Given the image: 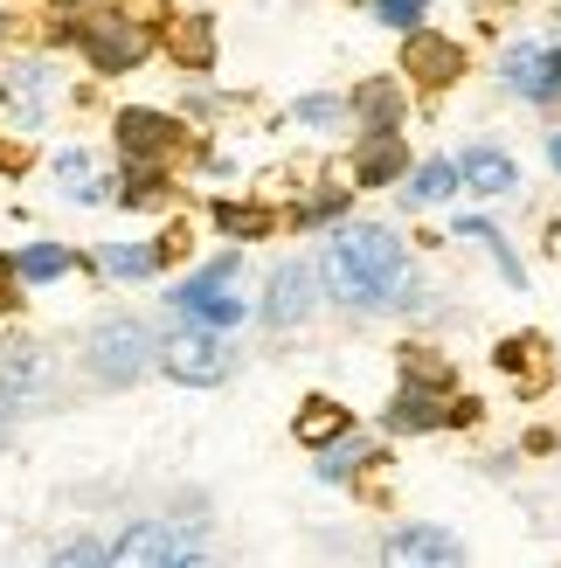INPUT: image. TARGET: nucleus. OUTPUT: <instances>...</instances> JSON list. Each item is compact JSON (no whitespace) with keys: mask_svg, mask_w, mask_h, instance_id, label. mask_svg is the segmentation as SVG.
Masks as SVG:
<instances>
[{"mask_svg":"<svg viewBox=\"0 0 561 568\" xmlns=\"http://www.w3.org/2000/svg\"><path fill=\"white\" fill-rule=\"evenodd\" d=\"M340 119H347V98H333V91H313L292 104V125H305V132H333Z\"/></svg>","mask_w":561,"mask_h":568,"instance_id":"nucleus-24","label":"nucleus"},{"mask_svg":"<svg viewBox=\"0 0 561 568\" xmlns=\"http://www.w3.org/2000/svg\"><path fill=\"white\" fill-rule=\"evenodd\" d=\"M160 264H166V243H104L98 250L104 277H153Z\"/></svg>","mask_w":561,"mask_h":568,"instance_id":"nucleus-20","label":"nucleus"},{"mask_svg":"<svg viewBox=\"0 0 561 568\" xmlns=\"http://www.w3.org/2000/svg\"><path fill=\"white\" fill-rule=\"evenodd\" d=\"M347 111H360V119H368V132H402V83L368 77V83L347 98Z\"/></svg>","mask_w":561,"mask_h":568,"instance_id":"nucleus-16","label":"nucleus"},{"mask_svg":"<svg viewBox=\"0 0 561 568\" xmlns=\"http://www.w3.org/2000/svg\"><path fill=\"white\" fill-rule=\"evenodd\" d=\"M208 49H215V42H208V21H187V28H174V55H181L187 70H202V63H208Z\"/></svg>","mask_w":561,"mask_h":568,"instance_id":"nucleus-27","label":"nucleus"},{"mask_svg":"<svg viewBox=\"0 0 561 568\" xmlns=\"http://www.w3.org/2000/svg\"><path fill=\"white\" fill-rule=\"evenodd\" d=\"M166 568H208V561H202V555H187V548H181V555H174V561H166Z\"/></svg>","mask_w":561,"mask_h":568,"instance_id":"nucleus-30","label":"nucleus"},{"mask_svg":"<svg viewBox=\"0 0 561 568\" xmlns=\"http://www.w3.org/2000/svg\"><path fill=\"white\" fill-rule=\"evenodd\" d=\"M381 28H396V36H416V28H430V0H368Z\"/></svg>","mask_w":561,"mask_h":568,"instance_id":"nucleus-25","label":"nucleus"},{"mask_svg":"<svg viewBox=\"0 0 561 568\" xmlns=\"http://www.w3.org/2000/svg\"><path fill=\"white\" fill-rule=\"evenodd\" d=\"M236 271H243V257L230 250V257H215V264H202L194 277H181L174 292H166V305H174L187 326H202V333H230V326H243V320H249V305L230 292Z\"/></svg>","mask_w":561,"mask_h":568,"instance_id":"nucleus-3","label":"nucleus"},{"mask_svg":"<svg viewBox=\"0 0 561 568\" xmlns=\"http://www.w3.org/2000/svg\"><path fill=\"white\" fill-rule=\"evenodd\" d=\"M319 284L347 312H388L409 292V250L388 222H333V236L319 250Z\"/></svg>","mask_w":561,"mask_h":568,"instance_id":"nucleus-1","label":"nucleus"},{"mask_svg":"<svg viewBox=\"0 0 561 568\" xmlns=\"http://www.w3.org/2000/svg\"><path fill=\"white\" fill-rule=\"evenodd\" d=\"M230 339L222 333H202V326H181L174 339H160V375L166 382H181V388H222L230 382Z\"/></svg>","mask_w":561,"mask_h":568,"instance_id":"nucleus-5","label":"nucleus"},{"mask_svg":"<svg viewBox=\"0 0 561 568\" xmlns=\"http://www.w3.org/2000/svg\"><path fill=\"white\" fill-rule=\"evenodd\" d=\"M443 395L437 388H416V382H402L396 388V403H388V430H437L443 423Z\"/></svg>","mask_w":561,"mask_h":568,"instance_id":"nucleus-19","label":"nucleus"},{"mask_svg":"<svg viewBox=\"0 0 561 568\" xmlns=\"http://www.w3.org/2000/svg\"><path fill=\"white\" fill-rule=\"evenodd\" d=\"M49 568H104V541H91V534H76V541H63L49 555Z\"/></svg>","mask_w":561,"mask_h":568,"instance_id":"nucleus-28","label":"nucleus"},{"mask_svg":"<svg viewBox=\"0 0 561 568\" xmlns=\"http://www.w3.org/2000/svg\"><path fill=\"white\" fill-rule=\"evenodd\" d=\"M409 139L402 132H360V146H354V181L360 187H396L409 181Z\"/></svg>","mask_w":561,"mask_h":568,"instance_id":"nucleus-11","label":"nucleus"},{"mask_svg":"<svg viewBox=\"0 0 561 568\" xmlns=\"http://www.w3.org/2000/svg\"><path fill=\"white\" fill-rule=\"evenodd\" d=\"M499 77H507V91L527 98V104H561V49L554 42H513Z\"/></svg>","mask_w":561,"mask_h":568,"instance_id":"nucleus-8","label":"nucleus"},{"mask_svg":"<svg viewBox=\"0 0 561 568\" xmlns=\"http://www.w3.org/2000/svg\"><path fill=\"white\" fill-rule=\"evenodd\" d=\"M215 230H222V236H264V230H271V209H249V202H215Z\"/></svg>","mask_w":561,"mask_h":568,"instance_id":"nucleus-26","label":"nucleus"},{"mask_svg":"<svg viewBox=\"0 0 561 568\" xmlns=\"http://www.w3.org/2000/svg\"><path fill=\"white\" fill-rule=\"evenodd\" d=\"M451 236H471V243H479V250H486V257H492L499 271H507V284H527V271H520V257H513V250H507V236H499V230H492V222H486V215H465V222H458V230H451Z\"/></svg>","mask_w":561,"mask_h":568,"instance_id":"nucleus-21","label":"nucleus"},{"mask_svg":"<svg viewBox=\"0 0 561 568\" xmlns=\"http://www.w3.org/2000/svg\"><path fill=\"white\" fill-rule=\"evenodd\" d=\"M381 568H471L465 541L451 527H430V520H409L381 541Z\"/></svg>","mask_w":561,"mask_h":568,"instance_id":"nucleus-7","label":"nucleus"},{"mask_svg":"<svg viewBox=\"0 0 561 568\" xmlns=\"http://www.w3.org/2000/svg\"><path fill=\"white\" fill-rule=\"evenodd\" d=\"M146 367H160V339H153L146 320L104 312V320L83 333V375L98 388H132V382H146Z\"/></svg>","mask_w":561,"mask_h":568,"instance_id":"nucleus-2","label":"nucleus"},{"mask_svg":"<svg viewBox=\"0 0 561 568\" xmlns=\"http://www.w3.org/2000/svg\"><path fill=\"white\" fill-rule=\"evenodd\" d=\"M313 305H319V271L292 257V264H277V271H271L264 298H257V320H264L271 333H292V326L313 320Z\"/></svg>","mask_w":561,"mask_h":568,"instance_id":"nucleus-6","label":"nucleus"},{"mask_svg":"<svg viewBox=\"0 0 561 568\" xmlns=\"http://www.w3.org/2000/svg\"><path fill=\"white\" fill-rule=\"evenodd\" d=\"M465 187V174H458V160H424V166H409V181H402V194H409V209H443L451 194Z\"/></svg>","mask_w":561,"mask_h":568,"instance_id":"nucleus-15","label":"nucleus"},{"mask_svg":"<svg viewBox=\"0 0 561 568\" xmlns=\"http://www.w3.org/2000/svg\"><path fill=\"white\" fill-rule=\"evenodd\" d=\"M402 70L416 91H443V83L465 77V49L451 36H437V28H416V36H402Z\"/></svg>","mask_w":561,"mask_h":568,"instance_id":"nucleus-9","label":"nucleus"},{"mask_svg":"<svg viewBox=\"0 0 561 568\" xmlns=\"http://www.w3.org/2000/svg\"><path fill=\"white\" fill-rule=\"evenodd\" d=\"M368 458H375V450H368V444H360V437L347 430L340 444H326V458H319V478H326V486H340V478H354V471L368 465Z\"/></svg>","mask_w":561,"mask_h":568,"instance_id":"nucleus-23","label":"nucleus"},{"mask_svg":"<svg viewBox=\"0 0 561 568\" xmlns=\"http://www.w3.org/2000/svg\"><path fill=\"white\" fill-rule=\"evenodd\" d=\"M181 139H187V132L166 119V111H146V104L119 111V146H125L132 166H160L166 153H181Z\"/></svg>","mask_w":561,"mask_h":568,"instance_id":"nucleus-10","label":"nucleus"},{"mask_svg":"<svg viewBox=\"0 0 561 568\" xmlns=\"http://www.w3.org/2000/svg\"><path fill=\"white\" fill-rule=\"evenodd\" d=\"M548 166H554V174H561V132L548 139Z\"/></svg>","mask_w":561,"mask_h":568,"instance_id":"nucleus-31","label":"nucleus"},{"mask_svg":"<svg viewBox=\"0 0 561 568\" xmlns=\"http://www.w3.org/2000/svg\"><path fill=\"white\" fill-rule=\"evenodd\" d=\"M70 42L83 49V63H91L98 77H125V70L146 63V49H153V36L132 14H91V21L70 28Z\"/></svg>","mask_w":561,"mask_h":568,"instance_id":"nucleus-4","label":"nucleus"},{"mask_svg":"<svg viewBox=\"0 0 561 568\" xmlns=\"http://www.w3.org/2000/svg\"><path fill=\"white\" fill-rule=\"evenodd\" d=\"M55 181H63V194H70V202H104V181L91 174V153H83V146H70L63 160H55Z\"/></svg>","mask_w":561,"mask_h":568,"instance_id":"nucleus-22","label":"nucleus"},{"mask_svg":"<svg viewBox=\"0 0 561 568\" xmlns=\"http://www.w3.org/2000/svg\"><path fill=\"white\" fill-rule=\"evenodd\" d=\"M340 209H347V194H319V202H305V209H298V230H319V222H340Z\"/></svg>","mask_w":561,"mask_h":568,"instance_id":"nucleus-29","label":"nucleus"},{"mask_svg":"<svg viewBox=\"0 0 561 568\" xmlns=\"http://www.w3.org/2000/svg\"><path fill=\"white\" fill-rule=\"evenodd\" d=\"M458 174H465V187L471 194H513L520 187V166H513V153H499V146H471L465 160H458Z\"/></svg>","mask_w":561,"mask_h":568,"instance_id":"nucleus-14","label":"nucleus"},{"mask_svg":"<svg viewBox=\"0 0 561 568\" xmlns=\"http://www.w3.org/2000/svg\"><path fill=\"white\" fill-rule=\"evenodd\" d=\"M554 36H561V14H554ZM554 49H561V42H554Z\"/></svg>","mask_w":561,"mask_h":568,"instance_id":"nucleus-32","label":"nucleus"},{"mask_svg":"<svg viewBox=\"0 0 561 568\" xmlns=\"http://www.w3.org/2000/svg\"><path fill=\"white\" fill-rule=\"evenodd\" d=\"M8 271H14L21 284H55V277L76 271V257H70L63 243H28V250H14V257H8Z\"/></svg>","mask_w":561,"mask_h":568,"instance_id":"nucleus-18","label":"nucleus"},{"mask_svg":"<svg viewBox=\"0 0 561 568\" xmlns=\"http://www.w3.org/2000/svg\"><path fill=\"white\" fill-rule=\"evenodd\" d=\"M174 555H181V541H174L166 520H132L119 541L104 548V568H166Z\"/></svg>","mask_w":561,"mask_h":568,"instance_id":"nucleus-12","label":"nucleus"},{"mask_svg":"<svg viewBox=\"0 0 561 568\" xmlns=\"http://www.w3.org/2000/svg\"><path fill=\"white\" fill-rule=\"evenodd\" d=\"M49 91H55L49 63H14L8 77H0V98H8L14 125H42V104H49Z\"/></svg>","mask_w":561,"mask_h":568,"instance_id":"nucleus-13","label":"nucleus"},{"mask_svg":"<svg viewBox=\"0 0 561 568\" xmlns=\"http://www.w3.org/2000/svg\"><path fill=\"white\" fill-rule=\"evenodd\" d=\"M347 430H354V423H347V409L333 403V395H313V403H305V409L292 416V437H298V444H313V450L340 444Z\"/></svg>","mask_w":561,"mask_h":568,"instance_id":"nucleus-17","label":"nucleus"}]
</instances>
